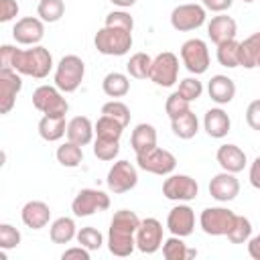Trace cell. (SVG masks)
<instances>
[{"label":"cell","mask_w":260,"mask_h":260,"mask_svg":"<svg viewBox=\"0 0 260 260\" xmlns=\"http://www.w3.org/2000/svg\"><path fill=\"white\" fill-rule=\"evenodd\" d=\"M181 61L185 65V69L193 75H203L209 69V49L207 43L203 39H187L181 45Z\"/></svg>","instance_id":"52a82bcc"},{"label":"cell","mask_w":260,"mask_h":260,"mask_svg":"<svg viewBox=\"0 0 260 260\" xmlns=\"http://www.w3.org/2000/svg\"><path fill=\"white\" fill-rule=\"evenodd\" d=\"M189 106H191L189 100H185L179 91H173V93L167 98V102H165V112H167L169 118H175V116H179V114L191 110Z\"/></svg>","instance_id":"7bdbcfd3"},{"label":"cell","mask_w":260,"mask_h":260,"mask_svg":"<svg viewBox=\"0 0 260 260\" xmlns=\"http://www.w3.org/2000/svg\"><path fill=\"white\" fill-rule=\"evenodd\" d=\"M0 67H10L20 75H28L35 79H45L53 69V55L43 45H35L30 49H16L12 45H2Z\"/></svg>","instance_id":"6da1fadb"},{"label":"cell","mask_w":260,"mask_h":260,"mask_svg":"<svg viewBox=\"0 0 260 260\" xmlns=\"http://www.w3.org/2000/svg\"><path fill=\"white\" fill-rule=\"evenodd\" d=\"M130 146L136 154L154 148L156 146V128L152 124H146V122L136 124L132 134H130Z\"/></svg>","instance_id":"d4e9b609"},{"label":"cell","mask_w":260,"mask_h":260,"mask_svg":"<svg viewBox=\"0 0 260 260\" xmlns=\"http://www.w3.org/2000/svg\"><path fill=\"white\" fill-rule=\"evenodd\" d=\"M225 238L232 244H248V240L252 238V221L248 217H244V215H238L234 228L228 232Z\"/></svg>","instance_id":"8d00e7d4"},{"label":"cell","mask_w":260,"mask_h":260,"mask_svg":"<svg viewBox=\"0 0 260 260\" xmlns=\"http://www.w3.org/2000/svg\"><path fill=\"white\" fill-rule=\"evenodd\" d=\"M55 156H57V162H59L61 167L75 169V167H79L81 160H83V146H79V144L67 140V142H63L61 146H57Z\"/></svg>","instance_id":"1f68e13d"},{"label":"cell","mask_w":260,"mask_h":260,"mask_svg":"<svg viewBox=\"0 0 260 260\" xmlns=\"http://www.w3.org/2000/svg\"><path fill=\"white\" fill-rule=\"evenodd\" d=\"M242 2H248V4H250V2H254V0H242Z\"/></svg>","instance_id":"f5cc1de1"},{"label":"cell","mask_w":260,"mask_h":260,"mask_svg":"<svg viewBox=\"0 0 260 260\" xmlns=\"http://www.w3.org/2000/svg\"><path fill=\"white\" fill-rule=\"evenodd\" d=\"M63 14H65V2L63 0H39L37 16L43 22H49V24L59 22Z\"/></svg>","instance_id":"d590c367"},{"label":"cell","mask_w":260,"mask_h":260,"mask_svg":"<svg viewBox=\"0 0 260 260\" xmlns=\"http://www.w3.org/2000/svg\"><path fill=\"white\" fill-rule=\"evenodd\" d=\"M150 67H152V57L142 53V51L134 53L126 63V71L134 79H148L150 77Z\"/></svg>","instance_id":"d6a6232c"},{"label":"cell","mask_w":260,"mask_h":260,"mask_svg":"<svg viewBox=\"0 0 260 260\" xmlns=\"http://www.w3.org/2000/svg\"><path fill=\"white\" fill-rule=\"evenodd\" d=\"M120 152V140H104V138H93V154L100 160H114Z\"/></svg>","instance_id":"ab89813d"},{"label":"cell","mask_w":260,"mask_h":260,"mask_svg":"<svg viewBox=\"0 0 260 260\" xmlns=\"http://www.w3.org/2000/svg\"><path fill=\"white\" fill-rule=\"evenodd\" d=\"M232 4H234V0H203L205 10H211V12H215V14H221V12L230 10Z\"/></svg>","instance_id":"c3c4849f"},{"label":"cell","mask_w":260,"mask_h":260,"mask_svg":"<svg viewBox=\"0 0 260 260\" xmlns=\"http://www.w3.org/2000/svg\"><path fill=\"white\" fill-rule=\"evenodd\" d=\"M93 45L98 49V53L108 55V57H122L132 49V32L124 30V28H116V26H102L95 37H93Z\"/></svg>","instance_id":"3957f363"},{"label":"cell","mask_w":260,"mask_h":260,"mask_svg":"<svg viewBox=\"0 0 260 260\" xmlns=\"http://www.w3.org/2000/svg\"><path fill=\"white\" fill-rule=\"evenodd\" d=\"M102 89L108 98H124L130 91V79L126 73L120 71H110L104 79H102Z\"/></svg>","instance_id":"f546056e"},{"label":"cell","mask_w":260,"mask_h":260,"mask_svg":"<svg viewBox=\"0 0 260 260\" xmlns=\"http://www.w3.org/2000/svg\"><path fill=\"white\" fill-rule=\"evenodd\" d=\"M122 132H124V126L118 120H114V118H110L106 114H102L98 118V122H95V138L120 140L122 138Z\"/></svg>","instance_id":"836d02e7"},{"label":"cell","mask_w":260,"mask_h":260,"mask_svg":"<svg viewBox=\"0 0 260 260\" xmlns=\"http://www.w3.org/2000/svg\"><path fill=\"white\" fill-rule=\"evenodd\" d=\"M67 134L65 116H45L39 120V136L47 142H57Z\"/></svg>","instance_id":"484cf974"},{"label":"cell","mask_w":260,"mask_h":260,"mask_svg":"<svg viewBox=\"0 0 260 260\" xmlns=\"http://www.w3.org/2000/svg\"><path fill=\"white\" fill-rule=\"evenodd\" d=\"M148 79L158 87H173L179 79V57L171 51H162L156 57H152Z\"/></svg>","instance_id":"9c48e42d"},{"label":"cell","mask_w":260,"mask_h":260,"mask_svg":"<svg viewBox=\"0 0 260 260\" xmlns=\"http://www.w3.org/2000/svg\"><path fill=\"white\" fill-rule=\"evenodd\" d=\"M232 128V120L228 116V112L223 108H209L203 116V130L207 132V136L211 138H223L228 136Z\"/></svg>","instance_id":"603a6c76"},{"label":"cell","mask_w":260,"mask_h":260,"mask_svg":"<svg viewBox=\"0 0 260 260\" xmlns=\"http://www.w3.org/2000/svg\"><path fill=\"white\" fill-rule=\"evenodd\" d=\"M77 236V225L73 221V217H57L51 225H49V238L53 244H69L73 238Z\"/></svg>","instance_id":"f1b7e54d"},{"label":"cell","mask_w":260,"mask_h":260,"mask_svg":"<svg viewBox=\"0 0 260 260\" xmlns=\"http://www.w3.org/2000/svg\"><path fill=\"white\" fill-rule=\"evenodd\" d=\"M162 256L167 260H187V258L197 256V250L187 248L181 236H171L162 242Z\"/></svg>","instance_id":"4dcf8cb0"},{"label":"cell","mask_w":260,"mask_h":260,"mask_svg":"<svg viewBox=\"0 0 260 260\" xmlns=\"http://www.w3.org/2000/svg\"><path fill=\"white\" fill-rule=\"evenodd\" d=\"M236 32H238L236 20H234L232 16L223 14V12L217 14V16H211V20L207 22V37H209L211 43H215V45L236 39Z\"/></svg>","instance_id":"44dd1931"},{"label":"cell","mask_w":260,"mask_h":260,"mask_svg":"<svg viewBox=\"0 0 260 260\" xmlns=\"http://www.w3.org/2000/svg\"><path fill=\"white\" fill-rule=\"evenodd\" d=\"M162 223L156 217H144L140 219V225L136 230V250L142 254H154L162 248Z\"/></svg>","instance_id":"5bb4252c"},{"label":"cell","mask_w":260,"mask_h":260,"mask_svg":"<svg viewBox=\"0 0 260 260\" xmlns=\"http://www.w3.org/2000/svg\"><path fill=\"white\" fill-rule=\"evenodd\" d=\"M167 230L173 236H191L195 230V211L187 203H177L167 215Z\"/></svg>","instance_id":"e0dca14e"},{"label":"cell","mask_w":260,"mask_h":260,"mask_svg":"<svg viewBox=\"0 0 260 260\" xmlns=\"http://www.w3.org/2000/svg\"><path fill=\"white\" fill-rule=\"evenodd\" d=\"M207 10L201 4H179L171 12V26L179 32H189L205 24Z\"/></svg>","instance_id":"4fadbf2b"},{"label":"cell","mask_w":260,"mask_h":260,"mask_svg":"<svg viewBox=\"0 0 260 260\" xmlns=\"http://www.w3.org/2000/svg\"><path fill=\"white\" fill-rule=\"evenodd\" d=\"M102 114H106V116L118 120L124 128L130 124V110H128V106H126L124 102H120V100H110V102H106V104L102 106Z\"/></svg>","instance_id":"f35d334b"},{"label":"cell","mask_w":260,"mask_h":260,"mask_svg":"<svg viewBox=\"0 0 260 260\" xmlns=\"http://www.w3.org/2000/svg\"><path fill=\"white\" fill-rule=\"evenodd\" d=\"M140 225V217L136 211L120 209L110 219L108 228V250L118 258H126L136 250V230Z\"/></svg>","instance_id":"7a4b0ae2"},{"label":"cell","mask_w":260,"mask_h":260,"mask_svg":"<svg viewBox=\"0 0 260 260\" xmlns=\"http://www.w3.org/2000/svg\"><path fill=\"white\" fill-rule=\"evenodd\" d=\"M20 219L30 230H43L51 221V207L45 201H26L20 209Z\"/></svg>","instance_id":"d6986e66"},{"label":"cell","mask_w":260,"mask_h":260,"mask_svg":"<svg viewBox=\"0 0 260 260\" xmlns=\"http://www.w3.org/2000/svg\"><path fill=\"white\" fill-rule=\"evenodd\" d=\"M18 16L16 0H0V22H10Z\"/></svg>","instance_id":"bcb514c9"},{"label":"cell","mask_w":260,"mask_h":260,"mask_svg":"<svg viewBox=\"0 0 260 260\" xmlns=\"http://www.w3.org/2000/svg\"><path fill=\"white\" fill-rule=\"evenodd\" d=\"M207 93L211 98V102H215L217 106H225L236 98V83L232 77L228 75H211L209 83H207Z\"/></svg>","instance_id":"7402d4cb"},{"label":"cell","mask_w":260,"mask_h":260,"mask_svg":"<svg viewBox=\"0 0 260 260\" xmlns=\"http://www.w3.org/2000/svg\"><path fill=\"white\" fill-rule=\"evenodd\" d=\"M89 256H91V250H87L85 246H71V248H67L63 254H61V258L63 260H73V258H77V260H89Z\"/></svg>","instance_id":"7dc6e473"},{"label":"cell","mask_w":260,"mask_h":260,"mask_svg":"<svg viewBox=\"0 0 260 260\" xmlns=\"http://www.w3.org/2000/svg\"><path fill=\"white\" fill-rule=\"evenodd\" d=\"M246 124L252 130L260 132V100H252L248 104V108H246Z\"/></svg>","instance_id":"f6af8a7d"},{"label":"cell","mask_w":260,"mask_h":260,"mask_svg":"<svg viewBox=\"0 0 260 260\" xmlns=\"http://www.w3.org/2000/svg\"><path fill=\"white\" fill-rule=\"evenodd\" d=\"M215 160L221 167V171H228V173H234V175L244 171V167L248 165L246 152L238 144H221L215 152Z\"/></svg>","instance_id":"ffe728a7"},{"label":"cell","mask_w":260,"mask_h":260,"mask_svg":"<svg viewBox=\"0 0 260 260\" xmlns=\"http://www.w3.org/2000/svg\"><path fill=\"white\" fill-rule=\"evenodd\" d=\"M215 55H217L219 65H223V67H228V69L240 67V43H238L236 39L225 41V43H219Z\"/></svg>","instance_id":"e575fe53"},{"label":"cell","mask_w":260,"mask_h":260,"mask_svg":"<svg viewBox=\"0 0 260 260\" xmlns=\"http://www.w3.org/2000/svg\"><path fill=\"white\" fill-rule=\"evenodd\" d=\"M136 167L158 177H169L177 167V156L167 148H150L140 154H136Z\"/></svg>","instance_id":"8992f818"},{"label":"cell","mask_w":260,"mask_h":260,"mask_svg":"<svg viewBox=\"0 0 260 260\" xmlns=\"http://www.w3.org/2000/svg\"><path fill=\"white\" fill-rule=\"evenodd\" d=\"M260 65V30L240 43V67L254 69Z\"/></svg>","instance_id":"83f0119b"},{"label":"cell","mask_w":260,"mask_h":260,"mask_svg":"<svg viewBox=\"0 0 260 260\" xmlns=\"http://www.w3.org/2000/svg\"><path fill=\"white\" fill-rule=\"evenodd\" d=\"M12 37L18 45L35 47L43 41L45 37V22L39 16H24L18 18L16 24L12 26Z\"/></svg>","instance_id":"2e32d148"},{"label":"cell","mask_w":260,"mask_h":260,"mask_svg":"<svg viewBox=\"0 0 260 260\" xmlns=\"http://www.w3.org/2000/svg\"><path fill=\"white\" fill-rule=\"evenodd\" d=\"M75 240H77V244L85 246V248L91 250V252H93V250H100L102 244H104V236H102V232L95 230L93 225H85V228L77 230Z\"/></svg>","instance_id":"74e56055"},{"label":"cell","mask_w":260,"mask_h":260,"mask_svg":"<svg viewBox=\"0 0 260 260\" xmlns=\"http://www.w3.org/2000/svg\"><path fill=\"white\" fill-rule=\"evenodd\" d=\"M106 185L114 195L132 191L138 185V171L130 160H116L106 177Z\"/></svg>","instance_id":"8fae6325"},{"label":"cell","mask_w":260,"mask_h":260,"mask_svg":"<svg viewBox=\"0 0 260 260\" xmlns=\"http://www.w3.org/2000/svg\"><path fill=\"white\" fill-rule=\"evenodd\" d=\"M65 136H67V140H71L79 146H87L95 138V124H91V120L87 116H75L67 122Z\"/></svg>","instance_id":"cb8c5ba5"},{"label":"cell","mask_w":260,"mask_h":260,"mask_svg":"<svg viewBox=\"0 0 260 260\" xmlns=\"http://www.w3.org/2000/svg\"><path fill=\"white\" fill-rule=\"evenodd\" d=\"M20 89H22L20 73L10 67H0V114H8L14 108Z\"/></svg>","instance_id":"9a60e30c"},{"label":"cell","mask_w":260,"mask_h":260,"mask_svg":"<svg viewBox=\"0 0 260 260\" xmlns=\"http://www.w3.org/2000/svg\"><path fill=\"white\" fill-rule=\"evenodd\" d=\"M20 232L10 225V223H0V248L2 250H12L20 244Z\"/></svg>","instance_id":"ee69618b"},{"label":"cell","mask_w":260,"mask_h":260,"mask_svg":"<svg viewBox=\"0 0 260 260\" xmlns=\"http://www.w3.org/2000/svg\"><path fill=\"white\" fill-rule=\"evenodd\" d=\"M32 106L45 116H67L69 102L57 85H39L32 91Z\"/></svg>","instance_id":"5b68a950"},{"label":"cell","mask_w":260,"mask_h":260,"mask_svg":"<svg viewBox=\"0 0 260 260\" xmlns=\"http://www.w3.org/2000/svg\"><path fill=\"white\" fill-rule=\"evenodd\" d=\"M248 179H250V185L254 189H260V156H256L250 165V171H248Z\"/></svg>","instance_id":"681fc988"},{"label":"cell","mask_w":260,"mask_h":260,"mask_svg":"<svg viewBox=\"0 0 260 260\" xmlns=\"http://www.w3.org/2000/svg\"><path fill=\"white\" fill-rule=\"evenodd\" d=\"M177 91H179L185 100L195 102V100H199V98H201V93H203V83L197 79V75H195V77H185V79H181V81H179Z\"/></svg>","instance_id":"60d3db41"},{"label":"cell","mask_w":260,"mask_h":260,"mask_svg":"<svg viewBox=\"0 0 260 260\" xmlns=\"http://www.w3.org/2000/svg\"><path fill=\"white\" fill-rule=\"evenodd\" d=\"M209 195L219 203H228V201H232V199H236L240 195V181L236 179L234 173L221 171V173L211 177Z\"/></svg>","instance_id":"ac0fdd59"},{"label":"cell","mask_w":260,"mask_h":260,"mask_svg":"<svg viewBox=\"0 0 260 260\" xmlns=\"http://www.w3.org/2000/svg\"><path fill=\"white\" fill-rule=\"evenodd\" d=\"M114 6H118V8H130V6H134L136 4V0H110Z\"/></svg>","instance_id":"816d5d0a"},{"label":"cell","mask_w":260,"mask_h":260,"mask_svg":"<svg viewBox=\"0 0 260 260\" xmlns=\"http://www.w3.org/2000/svg\"><path fill=\"white\" fill-rule=\"evenodd\" d=\"M106 26H116V28H124V30H134V18L124 10V8H120V10H112L108 16H106V22H104Z\"/></svg>","instance_id":"b9f144b4"},{"label":"cell","mask_w":260,"mask_h":260,"mask_svg":"<svg viewBox=\"0 0 260 260\" xmlns=\"http://www.w3.org/2000/svg\"><path fill=\"white\" fill-rule=\"evenodd\" d=\"M197 193H199V185L189 175H173L171 173L162 183V195L169 201L189 203L197 197Z\"/></svg>","instance_id":"7c38bea8"},{"label":"cell","mask_w":260,"mask_h":260,"mask_svg":"<svg viewBox=\"0 0 260 260\" xmlns=\"http://www.w3.org/2000/svg\"><path fill=\"white\" fill-rule=\"evenodd\" d=\"M108 207L110 195L102 189H81L71 201V211L75 217H89L98 211H106Z\"/></svg>","instance_id":"30bf717a"},{"label":"cell","mask_w":260,"mask_h":260,"mask_svg":"<svg viewBox=\"0 0 260 260\" xmlns=\"http://www.w3.org/2000/svg\"><path fill=\"white\" fill-rule=\"evenodd\" d=\"M171 128H173V134L181 140H191L197 132H199V120L195 116V112L187 110L175 118H171Z\"/></svg>","instance_id":"4316f807"},{"label":"cell","mask_w":260,"mask_h":260,"mask_svg":"<svg viewBox=\"0 0 260 260\" xmlns=\"http://www.w3.org/2000/svg\"><path fill=\"white\" fill-rule=\"evenodd\" d=\"M85 77V63L81 57L77 55H65L61 57V61L55 67V85L63 91V93H73L77 91V87L81 85Z\"/></svg>","instance_id":"277c9868"},{"label":"cell","mask_w":260,"mask_h":260,"mask_svg":"<svg viewBox=\"0 0 260 260\" xmlns=\"http://www.w3.org/2000/svg\"><path fill=\"white\" fill-rule=\"evenodd\" d=\"M248 254H250V258L260 260V234L258 236H252L248 240Z\"/></svg>","instance_id":"f907efd6"},{"label":"cell","mask_w":260,"mask_h":260,"mask_svg":"<svg viewBox=\"0 0 260 260\" xmlns=\"http://www.w3.org/2000/svg\"><path fill=\"white\" fill-rule=\"evenodd\" d=\"M236 217L238 215L230 207H205L199 215V225L207 236H228Z\"/></svg>","instance_id":"ba28073f"},{"label":"cell","mask_w":260,"mask_h":260,"mask_svg":"<svg viewBox=\"0 0 260 260\" xmlns=\"http://www.w3.org/2000/svg\"><path fill=\"white\" fill-rule=\"evenodd\" d=\"M258 69H260V65H258Z\"/></svg>","instance_id":"db71d44e"}]
</instances>
